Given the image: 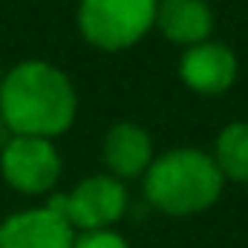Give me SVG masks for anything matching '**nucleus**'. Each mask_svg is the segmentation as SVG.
<instances>
[{
	"label": "nucleus",
	"instance_id": "nucleus-1",
	"mask_svg": "<svg viewBox=\"0 0 248 248\" xmlns=\"http://www.w3.org/2000/svg\"><path fill=\"white\" fill-rule=\"evenodd\" d=\"M0 119L12 136L58 139L78 119V93L61 66L26 58L3 72Z\"/></svg>",
	"mask_w": 248,
	"mask_h": 248
},
{
	"label": "nucleus",
	"instance_id": "nucleus-2",
	"mask_svg": "<svg viewBox=\"0 0 248 248\" xmlns=\"http://www.w3.org/2000/svg\"><path fill=\"white\" fill-rule=\"evenodd\" d=\"M141 179L147 205L168 217H196L214 208L225 187V176L214 156L199 147H173L159 153Z\"/></svg>",
	"mask_w": 248,
	"mask_h": 248
},
{
	"label": "nucleus",
	"instance_id": "nucleus-3",
	"mask_svg": "<svg viewBox=\"0 0 248 248\" xmlns=\"http://www.w3.org/2000/svg\"><path fill=\"white\" fill-rule=\"evenodd\" d=\"M159 0H78L75 23L98 52H127L156 29Z\"/></svg>",
	"mask_w": 248,
	"mask_h": 248
},
{
	"label": "nucleus",
	"instance_id": "nucleus-4",
	"mask_svg": "<svg viewBox=\"0 0 248 248\" xmlns=\"http://www.w3.org/2000/svg\"><path fill=\"white\" fill-rule=\"evenodd\" d=\"M75 231H104L113 228L130 205V193L122 179L110 173H95L81 179L69 193H55L46 199Z\"/></svg>",
	"mask_w": 248,
	"mask_h": 248
},
{
	"label": "nucleus",
	"instance_id": "nucleus-5",
	"mask_svg": "<svg viewBox=\"0 0 248 248\" xmlns=\"http://www.w3.org/2000/svg\"><path fill=\"white\" fill-rule=\"evenodd\" d=\"M63 170L61 153L52 139L38 136H12L0 150V176L3 182L23 193L41 196L58 185Z\"/></svg>",
	"mask_w": 248,
	"mask_h": 248
},
{
	"label": "nucleus",
	"instance_id": "nucleus-6",
	"mask_svg": "<svg viewBox=\"0 0 248 248\" xmlns=\"http://www.w3.org/2000/svg\"><path fill=\"white\" fill-rule=\"evenodd\" d=\"M237 75H240V61L234 49L222 41L208 38L196 46L182 49L179 78L196 95H205V98L222 95L237 84Z\"/></svg>",
	"mask_w": 248,
	"mask_h": 248
},
{
	"label": "nucleus",
	"instance_id": "nucleus-7",
	"mask_svg": "<svg viewBox=\"0 0 248 248\" xmlns=\"http://www.w3.org/2000/svg\"><path fill=\"white\" fill-rule=\"evenodd\" d=\"M75 228L49 205L9 214L0 222V248H72Z\"/></svg>",
	"mask_w": 248,
	"mask_h": 248
},
{
	"label": "nucleus",
	"instance_id": "nucleus-8",
	"mask_svg": "<svg viewBox=\"0 0 248 248\" xmlns=\"http://www.w3.org/2000/svg\"><path fill=\"white\" fill-rule=\"evenodd\" d=\"M101 159L110 176L116 179H136L144 176L156 159L153 136L136 122H116L101 141Z\"/></svg>",
	"mask_w": 248,
	"mask_h": 248
},
{
	"label": "nucleus",
	"instance_id": "nucleus-9",
	"mask_svg": "<svg viewBox=\"0 0 248 248\" xmlns=\"http://www.w3.org/2000/svg\"><path fill=\"white\" fill-rule=\"evenodd\" d=\"M156 29L173 46H196L214 35V9L208 0H159Z\"/></svg>",
	"mask_w": 248,
	"mask_h": 248
},
{
	"label": "nucleus",
	"instance_id": "nucleus-10",
	"mask_svg": "<svg viewBox=\"0 0 248 248\" xmlns=\"http://www.w3.org/2000/svg\"><path fill=\"white\" fill-rule=\"evenodd\" d=\"M214 162L225 182L248 185V122L225 124L214 141Z\"/></svg>",
	"mask_w": 248,
	"mask_h": 248
},
{
	"label": "nucleus",
	"instance_id": "nucleus-11",
	"mask_svg": "<svg viewBox=\"0 0 248 248\" xmlns=\"http://www.w3.org/2000/svg\"><path fill=\"white\" fill-rule=\"evenodd\" d=\"M72 248H130L119 231L104 228V231H81L75 234V246Z\"/></svg>",
	"mask_w": 248,
	"mask_h": 248
},
{
	"label": "nucleus",
	"instance_id": "nucleus-12",
	"mask_svg": "<svg viewBox=\"0 0 248 248\" xmlns=\"http://www.w3.org/2000/svg\"><path fill=\"white\" fill-rule=\"evenodd\" d=\"M9 139H12V133H9V127L3 124V119H0V150L6 147V141H9Z\"/></svg>",
	"mask_w": 248,
	"mask_h": 248
},
{
	"label": "nucleus",
	"instance_id": "nucleus-13",
	"mask_svg": "<svg viewBox=\"0 0 248 248\" xmlns=\"http://www.w3.org/2000/svg\"><path fill=\"white\" fill-rule=\"evenodd\" d=\"M0 87H3V69H0Z\"/></svg>",
	"mask_w": 248,
	"mask_h": 248
}]
</instances>
